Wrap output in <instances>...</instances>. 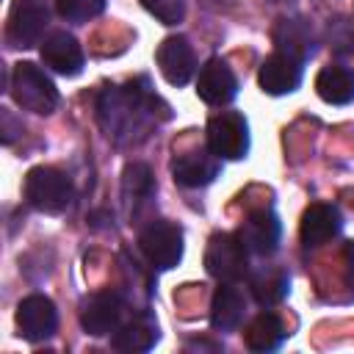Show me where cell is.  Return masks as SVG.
<instances>
[{"instance_id":"19","label":"cell","mask_w":354,"mask_h":354,"mask_svg":"<svg viewBox=\"0 0 354 354\" xmlns=\"http://www.w3.org/2000/svg\"><path fill=\"white\" fill-rule=\"evenodd\" d=\"M155 340H158V326H155V321L147 318V315H141V318H136V321L119 326V329L113 332V340H111V343H113V348H119V351H147V348L155 346Z\"/></svg>"},{"instance_id":"8","label":"cell","mask_w":354,"mask_h":354,"mask_svg":"<svg viewBox=\"0 0 354 354\" xmlns=\"http://www.w3.org/2000/svg\"><path fill=\"white\" fill-rule=\"evenodd\" d=\"M122 313H124L122 296L113 290H100L80 304V326L88 335L102 337L122 326Z\"/></svg>"},{"instance_id":"6","label":"cell","mask_w":354,"mask_h":354,"mask_svg":"<svg viewBox=\"0 0 354 354\" xmlns=\"http://www.w3.org/2000/svg\"><path fill=\"white\" fill-rule=\"evenodd\" d=\"M138 246L152 268L169 271L183 257V230L171 221H152L138 235Z\"/></svg>"},{"instance_id":"9","label":"cell","mask_w":354,"mask_h":354,"mask_svg":"<svg viewBox=\"0 0 354 354\" xmlns=\"http://www.w3.org/2000/svg\"><path fill=\"white\" fill-rule=\"evenodd\" d=\"M257 83L266 94L271 97H279V94H290L299 88L301 83V58L290 55V53H271L263 64H260V72H257Z\"/></svg>"},{"instance_id":"2","label":"cell","mask_w":354,"mask_h":354,"mask_svg":"<svg viewBox=\"0 0 354 354\" xmlns=\"http://www.w3.org/2000/svg\"><path fill=\"white\" fill-rule=\"evenodd\" d=\"M11 97L19 108L47 116L58 105V88L55 83L30 61H19L11 75Z\"/></svg>"},{"instance_id":"16","label":"cell","mask_w":354,"mask_h":354,"mask_svg":"<svg viewBox=\"0 0 354 354\" xmlns=\"http://www.w3.org/2000/svg\"><path fill=\"white\" fill-rule=\"evenodd\" d=\"M221 158H216L210 149H191V152H183L174 158L171 163V174L180 185L185 188H199V185H207L216 180L221 163Z\"/></svg>"},{"instance_id":"22","label":"cell","mask_w":354,"mask_h":354,"mask_svg":"<svg viewBox=\"0 0 354 354\" xmlns=\"http://www.w3.org/2000/svg\"><path fill=\"white\" fill-rule=\"evenodd\" d=\"M124 194L133 196V202H144L152 196V174L144 163H130L124 169Z\"/></svg>"},{"instance_id":"5","label":"cell","mask_w":354,"mask_h":354,"mask_svg":"<svg viewBox=\"0 0 354 354\" xmlns=\"http://www.w3.org/2000/svg\"><path fill=\"white\" fill-rule=\"evenodd\" d=\"M207 149L221 160H241L249 152V124L235 111H221L207 122Z\"/></svg>"},{"instance_id":"12","label":"cell","mask_w":354,"mask_h":354,"mask_svg":"<svg viewBox=\"0 0 354 354\" xmlns=\"http://www.w3.org/2000/svg\"><path fill=\"white\" fill-rule=\"evenodd\" d=\"M155 61H158L160 75L171 86H185L191 80L194 69H196V58H194V50H191V44H188L185 36H169V39H163L158 44Z\"/></svg>"},{"instance_id":"3","label":"cell","mask_w":354,"mask_h":354,"mask_svg":"<svg viewBox=\"0 0 354 354\" xmlns=\"http://www.w3.org/2000/svg\"><path fill=\"white\" fill-rule=\"evenodd\" d=\"M72 180L55 166H33L25 177V199L41 213H61L72 202Z\"/></svg>"},{"instance_id":"7","label":"cell","mask_w":354,"mask_h":354,"mask_svg":"<svg viewBox=\"0 0 354 354\" xmlns=\"http://www.w3.org/2000/svg\"><path fill=\"white\" fill-rule=\"evenodd\" d=\"M50 22L47 0H11L6 36L14 47H30L41 39Z\"/></svg>"},{"instance_id":"21","label":"cell","mask_w":354,"mask_h":354,"mask_svg":"<svg viewBox=\"0 0 354 354\" xmlns=\"http://www.w3.org/2000/svg\"><path fill=\"white\" fill-rule=\"evenodd\" d=\"M252 296L257 299V304L263 307H271V304H279L288 293V274L285 271H277V268H268L257 277H252Z\"/></svg>"},{"instance_id":"23","label":"cell","mask_w":354,"mask_h":354,"mask_svg":"<svg viewBox=\"0 0 354 354\" xmlns=\"http://www.w3.org/2000/svg\"><path fill=\"white\" fill-rule=\"evenodd\" d=\"M55 11L69 22H86L105 11V0H55Z\"/></svg>"},{"instance_id":"15","label":"cell","mask_w":354,"mask_h":354,"mask_svg":"<svg viewBox=\"0 0 354 354\" xmlns=\"http://www.w3.org/2000/svg\"><path fill=\"white\" fill-rule=\"evenodd\" d=\"M41 61L66 77H75L83 69V50L77 44L75 36H69L66 30H53L44 41H41Z\"/></svg>"},{"instance_id":"17","label":"cell","mask_w":354,"mask_h":354,"mask_svg":"<svg viewBox=\"0 0 354 354\" xmlns=\"http://www.w3.org/2000/svg\"><path fill=\"white\" fill-rule=\"evenodd\" d=\"M246 313V301L243 293L238 290V285L232 282H221L213 293V304H210V326L216 332H232L238 329V324L243 321Z\"/></svg>"},{"instance_id":"20","label":"cell","mask_w":354,"mask_h":354,"mask_svg":"<svg viewBox=\"0 0 354 354\" xmlns=\"http://www.w3.org/2000/svg\"><path fill=\"white\" fill-rule=\"evenodd\" d=\"M246 346L252 351H274L282 337H285V326L279 321V315L274 313H260L249 326H246Z\"/></svg>"},{"instance_id":"13","label":"cell","mask_w":354,"mask_h":354,"mask_svg":"<svg viewBox=\"0 0 354 354\" xmlns=\"http://www.w3.org/2000/svg\"><path fill=\"white\" fill-rule=\"evenodd\" d=\"M196 94L207 105H227L235 100L238 77L232 75V69L227 66L224 58L216 55V58L205 61V66L199 69V77H196Z\"/></svg>"},{"instance_id":"14","label":"cell","mask_w":354,"mask_h":354,"mask_svg":"<svg viewBox=\"0 0 354 354\" xmlns=\"http://www.w3.org/2000/svg\"><path fill=\"white\" fill-rule=\"evenodd\" d=\"M343 221H340V210L335 205L326 202H313L304 213H301V224H299V235L301 243L307 249H315L326 241H332L340 232Z\"/></svg>"},{"instance_id":"18","label":"cell","mask_w":354,"mask_h":354,"mask_svg":"<svg viewBox=\"0 0 354 354\" xmlns=\"http://www.w3.org/2000/svg\"><path fill=\"white\" fill-rule=\"evenodd\" d=\"M315 91L329 105H348L354 100V75L343 66H324L315 77Z\"/></svg>"},{"instance_id":"1","label":"cell","mask_w":354,"mask_h":354,"mask_svg":"<svg viewBox=\"0 0 354 354\" xmlns=\"http://www.w3.org/2000/svg\"><path fill=\"white\" fill-rule=\"evenodd\" d=\"M155 97L147 88V77H141L138 83H127V86H111L100 94L97 102V116L102 130L116 138V141H127L133 138V133L141 130V124L149 119V108H152Z\"/></svg>"},{"instance_id":"24","label":"cell","mask_w":354,"mask_h":354,"mask_svg":"<svg viewBox=\"0 0 354 354\" xmlns=\"http://www.w3.org/2000/svg\"><path fill=\"white\" fill-rule=\"evenodd\" d=\"M149 14H155L163 25H177L185 17V3L183 0H141Z\"/></svg>"},{"instance_id":"4","label":"cell","mask_w":354,"mask_h":354,"mask_svg":"<svg viewBox=\"0 0 354 354\" xmlns=\"http://www.w3.org/2000/svg\"><path fill=\"white\" fill-rule=\"evenodd\" d=\"M205 268L221 282L243 279L249 271V252L241 243L238 232H216L205 249Z\"/></svg>"},{"instance_id":"11","label":"cell","mask_w":354,"mask_h":354,"mask_svg":"<svg viewBox=\"0 0 354 354\" xmlns=\"http://www.w3.org/2000/svg\"><path fill=\"white\" fill-rule=\"evenodd\" d=\"M279 235H282V224H279V218H277L271 210H266V207H263V210H252V213L243 218L241 230H238V238H241V243L246 246V252H249V254H260V257L277 252Z\"/></svg>"},{"instance_id":"10","label":"cell","mask_w":354,"mask_h":354,"mask_svg":"<svg viewBox=\"0 0 354 354\" xmlns=\"http://www.w3.org/2000/svg\"><path fill=\"white\" fill-rule=\"evenodd\" d=\"M17 326H19V335L30 343H39V340L50 337L58 326L55 304L41 293L25 296L17 307Z\"/></svg>"}]
</instances>
